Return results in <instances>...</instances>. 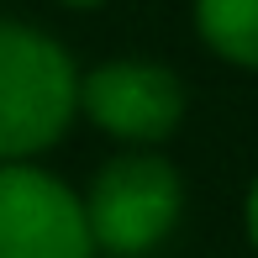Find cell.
<instances>
[{
  "mask_svg": "<svg viewBox=\"0 0 258 258\" xmlns=\"http://www.w3.org/2000/svg\"><path fill=\"white\" fill-rule=\"evenodd\" d=\"M195 27L211 53L258 69V0H195Z\"/></svg>",
  "mask_w": 258,
  "mask_h": 258,
  "instance_id": "obj_5",
  "label": "cell"
},
{
  "mask_svg": "<svg viewBox=\"0 0 258 258\" xmlns=\"http://www.w3.org/2000/svg\"><path fill=\"white\" fill-rule=\"evenodd\" d=\"M69 6H100V0H69Z\"/></svg>",
  "mask_w": 258,
  "mask_h": 258,
  "instance_id": "obj_7",
  "label": "cell"
},
{
  "mask_svg": "<svg viewBox=\"0 0 258 258\" xmlns=\"http://www.w3.org/2000/svg\"><path fill=\"white\" fill-rule=\"evenodd\" d=\"M248 237H253V248H258V179H253V190H248Z\"/></svg>",
  "mask_w": 258,
  "mask_h": 258,
  "instance_id": "obj_6",
  "label": "cell"
},
{
  "mask_svg": "<svg viewBox=\"0 0 258 258\" xmlns=\"http://www.w3.org/2000/svg\"><path fill=\"white\" fill-rule=\"evenodd\" d=\"M74 111L79 74L69 53L21 21H0V163L53 148Z\"/></svg>",
  "mask_w": 258,
  "mask_h": 258,
  "instance_id": "obj_1",
  "label": "cell"
},
{
  "mask_svg": "<svg viewBox=\"0 0 258 258\" xmlns=\"http://www.w3.org/2000/svg\"><path fill=\"white\" fill-rule=\"evenodd\" d=\"M85 201L32 163H0V258H90Z\"/></svg>",
  "mask_w": 258,
  "mask_h": 258,
  "instance_id": "obj_3",
  "label": "cell"
},
{
  "mask_svg": "<svg viewBox=\"0 0 258 258\" xmlns=\"http://www.w3.org/2000/svg\"><path fill=\"white\" fill-rule=\"evenodd\" d=\"M179 206H184V184L169 158L121 153L95 174V184L85 195V221L95 248L137 258V253H153L174 232Z\"/></svg>",
  "mask_w": 258,
  "mask_h": 258,
  "instance_id": "obj_2",
  "label": "cell"
},
{
  "mask_svg": "<svg viewBox=\"0 0 258 258\" xmlns=\"http://www.w3.org/2000/svg\"><path fill=\"white\" fill-rule=\"evenodd\" d=\"M79 105L95 126L126 143H163L184 116V85L163 63L121 58L79 79Z\"/></svg>",
  "mask_w": 258,
  "mask_h": 258,
  "instance_id": "obj_4",
  "label": "cell"
}]
</instances>
